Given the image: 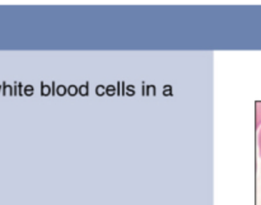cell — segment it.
Masks as SVG:
<instances>
[{"label": "cell", "mask_w": 261, "mask_h": 205, "mask_svg": "<svg viewBox=\"0 0 261 205\" xmlns=\"http://www.w3.org/2000/svg\"><path fill=\"white\" fill-rule=\"evenodd\" d=\"M261 125V102L256 104V126L259 127Z\"/></svg>", "instance_id": "cell-1"}, {"label": "cell", "mask_w": 261, "mask_h": 205, "mask_svg": "<svg viewBox=\"0 0 261 205\" xmlns=\"http://www.w3.org/2000/svg\"><path fill=\"white\" fill-rule=\"evenodd\" d=\"M257 144H259V155H260V158H261V127L259 130V135H257Z\"/></svg>", "instance_id": "cell-2"}]
</instances>
